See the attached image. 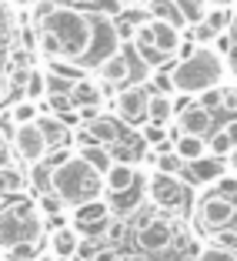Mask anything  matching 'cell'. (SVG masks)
<instances>
[{
	"label": "cell",
	"instance_id": "21",
	"mask_svg": "<svg viewBox=\"0 0 237 261\" xmlns=\"http://www.w3.org/2000/svg\"><path fill=\"white\" fill-rule=\"evenodd\" d=\"M237 144V121L224 124V127L211 130V141H207V151L214 154V158H221V154H230V147Z\"/></svg>",
	"mask_w": 237,
	"mask_h": 261
},
{
	"label": "cell",
	"instance_id": "57",
	"mask_svg": "<svg viewBox=\"0 0 237 261\" xmlns=\"http://www.w3.org/2000/svg\"><path fill=\"white\" fill-rule=\"evenodd\" d=\"M0 261H4V254H0Z\"/></svg>",
	"mask_w": 237,
	"mask_h": 261
},
{
	"label": "cell",
	"instance_id": "40",
	"mask_svg": "<svg viewBox=\"0 0 237 261\" xmlns=\"http://www.w3.org/2000/svg\"><path fill=\"white\" fill-rule=\"evenodd\" d=\"M197 261H237L234 251H227V248H204V251L197 254Z\"/></svg>",
	"mask_w": 237,
	"mask_h": 261
},
{
	"label": "cell",
	"instance_id": "19",
	"mask_svg": "<svg viewBox=\"0 0 237 261\" xmlns=\"http://www.w3.org/2000/svg\"><path fill=\"white\" fill-rule=\"evenodd\" d=\"M77 248H80L77 228H57L54 234H50V251H54V258H74Z\"/></svg>",
	"mask_w": 237,
	"mask_h": 261
},
{
	"label": "cell",
	"instance_id": "53",
	"mask_svg": "<svg viewBox=\"0 0 237 261\" xmlns=\"http://www.w3.org/2000/svg\"><path fill=\"white\" fill-rule=\"evenodd\" d=\"M17 4H37V0H17Z\"/></svg>",
	"mask_w": 237,
	"mask_h": 261
},
{
	"label": "cell",
	"instance_id": "51",
	"mask_svg": "<svg viewBox=\"0 0 237 261\" xmlns=\"http://www.w3.org/2000/svg\"><path fill=\"white\" fill-rule=\"evenodd\" d=\"M4 94H7V81L0 77V100H4Z\"/></svg>",
	"mask_w": 237,
	"mask_h": 261
},
{
	"label": "cell",
	"instance_id": "52",
	"mask_svg": "<svg viewBox=\"0 0 237 261\" xmlns=\"http://www.w3.org/2000/svg\"><path fill=\"white\" fill-rule=\"evenodd\" d=\"M4 34H7V20L0 17V40H4Z\"/></svg>",
	"mask_w": 237,
	"mask_h": 261
},
{
	"label": "cell",
	"instance_id": "24",
	"mask_svg": "<svg viewBox=\"0 0 237 261\" xmlns=\"http://www.w3.org/2000/svg\"><path fill=\"white\" fill-rule=\"evenodd\" d=\"M140 198H144V191H140V177H137V185H134V188H127V191H121V194H110L107 204H110V211L127 215V211H137Z\"/></svg>",
	"mask_w": 237,
	"mask_h": 261
},
{
	"label": "cell",
	"instance_id": "26",
	"mask_svg": "<svg viewBox=\"0 0 237 261\" xmlns=\"http://www.w3.org/2000/svg\"><path fill=\"white\" fill-rule=\"evenodd\" d=\"M23 188H27V177L17 168L4 164V168H0V194H23Z\"/></svg>",
	"mask_w": 237,
	"mask_h": 261
},
{
	"label": "cell",
	"instance_id": "37",
	"mask_svg": "<svg viewBox=\"0 0 237 261\" xmlns=\"http://www.w3.org/2000/svg\"><path fill=\"white\" fill-rule=\"evenodd\" d=\"M70 87H74V81L64 74H47V97L50 94H70Z\"/></svg>",
	"mask_w": 237,
	"mask_h": 261
},
{
	"label": "cell",
	"instance_id": "7",
	"mask_svg": "<svg viewBox=\"0 0 237 261\" xmlns=\"http://www.w3.org/2000/svg\"><path fill=\"white\" fill-rule=\"evenodd\" d=\"M10 151H14L17 158H20V161L31 168V164L44 161L50 147H47L44 134H40L37 121H34V124H20V127H14V141H10Z\"/></svg>",
	"mask_w": 237,
	"mask_h": 261
},
{
	"label": "cell",
	"instance_id": "58",
	"mask_svg": "<svg viewBox=\"0 0 237 261\" xmlns=\"http://www.w3.org/2000/svg\"><path fill=\"white\" fill-rule=\"evenodd\" d=\"M37 261H40V258H37Z\"/></svg>",
	"mask_w": 237,
	"mask_h": 261
},
{
	"label": "cell",
	"instance_id": "16",
	"mask_svg": "<svg viewBox=\"0 0 237 261\" xmlns=\"http://www.w3.org/2000/svg\"><path fill=\"white\" fill-rule=\"evenodd\" d=\"M134 185H137V168H134V164L114 161L110 171L104 174V191L107 194H121V191H127V188H134Z\"/></svg>",
	"mask_w": 237,
	"mask_h": 261
},
{
	"label": "cell",
	"instance_id": "5",
	"mask_svg": "<svg viewBox=\"0 0 237 261\" xmlns=\"http://www.w3.org/2000/svg\"><path fill=\"white\" fill-rule=\"evenodd\" d=\"M144 215L134 218V241L144 254H164L174 245V228L161 215H154L151 207H140Z\"/></svg>",
	"mask_w": 237,
	"mask_h": 261
},
{
	"label": "cell",
	"instance_id": "42",
	"mask_svg": "<svg viewBox=\"0 0 237 261\" xmlns=\"http://www.w3.org/2000/svg\"><path fill=\"white\" fill-rule=\"evenodd\" d=\"M217 194H224V198L234 201V194H237V177H221V185H217Z\"/></svg>",
	"mask_w": 237,
	"mask_h": 261
},
{
	"label": "cell",
	"instance_id": "9",
	"mask_svg": "<svg viewBox=\"0 0 237 261\" xmlns=\"http://www.w3.org/2000/svg\"><path fill=\"white\" fill-rule=\"evenodd\" d=\"M151 198L161 207H184V201H187V185H184L177 174L154 171L151 174Z\"/></svg>",
	"mask_w": 237,
	"mask_h": 261
},
{
	"label": "cell",
	"instance_id": "56",
	"mask_svg": "<svg viewBox=\"0 0 237 261\" xmlns=\"http://www.w3.org/2000/svg\"><path fill=\"white\" fill-rule=\"evenodd\" d=\"M134 4H147V0H134Z\"/></svg>",
	"mask_w": 237,
	"mask_h": 261
},
{
	"label": "cell",
	"instance_id": "34",
	"mask_svg": "<svg viewBox=\"0 0 237 261\" xmlns=\"http://www.w3.org/2000/svg\"><path fill=\"white\" fill-rule=\"evenodd\" d=\"M227 20H230L227 7H214V10H207V17H204V23L214 34H224V31H227Z\"/></svg>",
	"mask_w": 237,
	"mask_h": 261
},
{
	"label": "cell",
	"instance_id": "4",
	"mask_svg": "<svg viewBox=\"0 0 237 261\" xmlns=\"http://www.w3.org/2000/svg\"><path fill=\"white\" fill-rule=\"evenodd\" d=\"M40 234H44V218L34 201L0 204V251L17 241H40Z\"/></svg>",
	"mask_w": 237,
	"mask_h": 261
},
{
	"label": "cell",
	"instance_id": "39",
	"mask_svg": "<svg viewBox=\"0 0 237 261\" xmlns=\"http://www.w3.org/2000/svg\"><path fill=\"white\" fill-rule=\"evenodd\" d=\"M37 207H40V215H44V211H47V215H57V211H64L61 198H57L54 191H44V194H40V198H37Z\"/></svg>",
	"mask_w": 237,
	"mask_h": 261
},
{
	"label": "cell",
	"instance_id": "50",
	"mask_svg": "<svg viewBox=\"0 0 237 261\" xmlns=\"http://www.w3.org/2000/svg\"><path fill=\"white\" fill-rule=\"evenodd\" d=\"M214 7H227V4H234V0H211Z\"/></svg>",
	"mask_w": 237,
	"mask_h": 261
},
{
	"label": "cell",
	"instance_id": "48",
	"mask_svg": "<svg viewBox=\"0 0 237 261\" xmlns=\"http://www.w3.org/2000/svg\"><path fill=\"white\" fill-rule=\"evenodd\" d=\"M227 31H230V37L237 40V14H230V20H227Z\"/></svg>",
	"mask_w": 237,
	"mask_h": 261
},
{
	"label": "cell",
	"instance_id": "33",
	"mask_svg": "<svg viewBox=\"0 0 237 261\" xmlns=\"http://www.w3.org/2000/svg\"><path fill=\"white\" fill-rule=\"evenodd\" d=\"M134 50H137V57L144 61V67H147V70L164 67V61H167V54H161L157 47H137V44H134Z\"/></svg>",
	"mask_w": 237,
	"mask_h": 261
},
{
	"label": "cell",
	"instance_id": "31",
	"mask_svg": "<svg viewBox=\"0 0 237 261\" xmlns=\"http://www.w3.org/2000/svg\"><path fill=\"white\" fill-rule=\"evenodd\" d=\"M110 23H114L117 40H124V44H130V40H134V31H137V17H121V14H117Z\"/></svg>",
	"mask_w": 237,
	"mask_h": 261
},
{
	"label": "cell",
	"instance_id": "6",
	"mask_svg": "<svg viewBox=\"0 0 237 261\" xmlns=\"http://www.w3.org/2000/svg\"><path fill=\"white\" fill-rule=\"evenodd\" d=\"M237 218V204L230 198H224V194H207L204 201H200L197 207V228L204 231V234H217V231L230 228Z\"/></svg>",
	"mask_w": 237,
	"mask_h": 261
},
{
	"label": "cell",
	"instance_id": "1",
	"mask_svg": "<svg viewBox=\"0 0 237 261\" xmlns=\"http://www.w3.org/2000/svg\"><path fill=\"white\" fill-rule=\"evenodd\" d=\"M44 31H50L57 40H61L64 61H74L77 67L84 64V57L91 54L94 44V27H97V14L91 10H80L74 4H57L44 14Z\"/></svg>",
	"mask_w": 237,
	"mask_h": 261
},
{
	"label": "cell",
	"instance_id": "13",
	"mask_svg": "<svg viewBox=\"0 0 237 261\" xmlns=\"http://www.w3.org/2000/svg\"><path fill=\"white\" fill-rule=\"evenodd\" d=\"M181 130L184 134H197V138H211L214 130V114L204 111L200 104H187L181 111Z\"/></svg>",
	"mask_w": 237,
	"mask_h": 261
},
{
	"label": "cell",
	"instance_id": "18",
	"mask_svg": "<svg viewBox=\"0 0 237 261\" xmlns=\"http://www.w3.org/2000/svg\"><path fill=\"white\" fill-rule=\"evenodd\" d=\"M74 211V228L77 224H91V221H104V218H110L114 211H110V204L104 198H94V201H84V204L70 207Z\"/></svg>",
	"mask_w": 237,
	"mask_h": 261
},
{
	"label": "cell",
	"instance_id": "11",
	"mask_svg": "<svg viewBox=\"0 0 237 261\" xmlns=\"http://www.w3.org/2000/svg\"><path fill=\"white\" fill-rule=\"evenodd\" d=\"M124 138V127H121V121H114V117H104L100 114L97 121H91V124H84V130L77 134V141H91V144H114V141H121Z\"/></svg>",
	"mask_w": 237,
	"mask_h": 261
},
{
	"label": "cell",
	"instance_id": "28",
	"mask_svg": "<svg viewBox=\"0 0 237 261\" xmlns=\"http://www.w3.org/2000/svg\"><path fill=\"white\" fill-rule=\"evenodd\" d=\"M37 111H40L37 100H27V97H23L20 104H14V108H10V124H14V127H20V124H34L40 117Z\"/></svg>",
	"mask_w": 237,
	"mask_h": 261
},
{
	"label": "cell",
	"instance_id": "10",
	"mask_svg": "<svg viewBox=\"0 0 237 261\" xmlns=\"http://www.w3.org/2000/svg\"><path fill=\"white\" fill-rule=\"evenodd\" d=\"M94 70H97V77H100V84H104V91L124 87V84L130 81V47H117L114 54H110L107 61H100Z\"/></svg>",
	"mask_w": 237,
	"mask_h": 261
},
{
	"label": "cell",
	"instance_id": "35",
	"mask_svg": "<svg viewBox=\"0 0 237 261\" xmlns=\"http://www.w3.org/2000/svg\"><path fill=\"white\" fill-rule=\"evenodd\" d=\"M157 171H164V174H181V171H184V161L177 158V154L161 151V154H157Z\"/></svg>",
	"mask_w": 237,
	"mask_h": 261
},
{
	"label": "cell",
	"instance_id": "2",
	"mask_svg": "<svg viewBox=\"0 0 237 261\" xmlns=\"http://www.w3.org/2000/svg\"><path fill=\"white\" fill-rule=\"evenodd\" d=\"M50 191L61 198L64 207H77V204H84V201L100 198V191H104V177H100L97 171H91L80 158H70L67 154V158L54 168Z\"/></svg>",
	"mask_w": 237,
	"mask_h": 261
},
{
	"label": "cell",
	"instance_id": "36",
	"mask_svg": "<svg viewBox=\"0 0 237 261\" xmlns=\"http://www.w3.org/2000/svg\"><path fill=\"white\" fill-rule=\"evenodd\" d=\"M221 100H224V91H217V87H207V91H200V108L204 111H211V114H214V111H221Z\"/></svg>",
	"mask_w": 237,
	"mask_h": 261
},
{
	"label": "cell",
	"instance_id": "25",
	"mask_svg": "<svg viewBox=\"0 0 237 261\" xmlns=\"http://www.w3.org/2000/svg\"><path fill=\"white\" fill-rule=\"evenodd\" d=\"M23 97L37 100V104L47 97V74L44 70H27V77H23Z\"/></svg>",
	"mask_w": 237,
	"mask_h": 261
},
{
	"label": "cell",
	"instance_id": "20",
	"mask_svg": "<svg viewBox=\"0 0 237 261\" xmlns=\"http://www.w3.org/2000/svg\"><path fill=\"white\" fill-rule=\"evenodd\" d=\"M174 154L181 158L184 164L197 161V158H204L207 154V138H197V134H181L174 144Z\"/></svg>",
	"mask_w": 237,
	"mask_h": 261
},
{
	"label": "cell",
	"instance_id": "49",
	"mask_svg": "<svg viewBox=\"0 0 237 261\" xmlns=\"http://www.w3.org/2000/svg\"><path fill=\"white\" fill-rule=\"evenodd\" d=\"M230 168H234V171H237V144H234V147H230Z\"/></svg>",
	"mask_w": 237,
	"mask_h": 261
},
{
	"label": "cell",
	"instance_id": "41",
	"mask_svg": "<svg viewBox=\"0 0 237 261\" xmlns=\"http://www.w3.org/2000/svg\"><path fill=\"white\" fill-rule=\"evenodd\" d=\"M140 138H144V144H164V138H167V130L161 127V124H147L144 130H140Z\"/></svg>",
	"mask_w": 237,
	"mask_h": 261
},
{
	"label": "cell",
	"instance_id": "38",
	"mask_svg": "<svg viewBox=\"0 0 237 261\" xmlns=\"http://www.w3.org/2000/svg\"><path fill=\"white\" fill-rule=\"evenodd\" d=\"M151 81H154V87H157V94H164V97H170V94L177 91V87H174V77L164 74V67H161V70H154Z\"/></svg>",
	"mask_w": 237,
	"mask_h": 261
},
{
	"label": "cell",
	"instance_id": "17",
	"mask_svg": "<svg viewBox=\"0 0 237 261\" xmlns=\"http://www.w3.org/2000/svg\"><path fill=\"white\" fill-rule=\"evenodd\" d=\"M151 31H154V47L161 50V54L174 57L181 54V27H174V23H164V20H151Z\"/></svg>",
	"mask_w": 237,
	"mask_h": 261
},
{
	"label": "cell",
	"instance_id": "44",
	"mask_svg": "<svg viewBox=\"0 0 237 261\" xmlns=\"http://www.w3.org/2000/svg\"><path fill=\"white\" fill-rule=\"evenodd\" d=\"M10 64H14V67H27V64H31V50H27V47H17L14 54H10Z\"/></svg>",
	"mask_w": 237,
	"mask_h": 261
},
{
	"label": "cell",
	"instance_id": "55",
	"mask_svg": "<svg viewBox=\"0 0 237 261\" xmlns=\"http://www.w3.org/2000/svg\"><path fill=\"white\" fill-rule=\"evenodd\" d=\"M4 164H7V158H0V168H4Z\"/></svg>",
	"mask_w": 237,
	"mask_h": 261
},
{
	"label": "cell",
	"instance_id": "27",
	"mask_svg": "<svg viewBox=\"0 0 237 261\" xmlns=\"http://www.w3.org/2000/svg\"><path fill=\"white\" fill-rule=\"evenodd\" d=\"M177 4V10H181V17H184V23H204V17H207V0H174Z\"/></svg>",
	"mask_w": 237,
	"mask_h": 261
},
{
	"label": "cell",
	"instance_id": "29",
	"mask_svg": "<svg viewBox=\"0 0 237 261\" xmlns=\"http://www.w3.org/2000/svg\"><path fill=\"white\" fill-rule=\"evenodd\" d=\"M37 248L40 241H17V245L4 248V261H37Z\"/></svg>",
	"mask_w": 237,
	"mask_h": 261
},
{
	"label": "cell",
	"instance_id": "14",
	"mask_svg": "<svg viewBox=\"0 0 237 261\" xmlns=\"http://www.w3.org/2000/svg\"><path fill=\"white\" fill-rule=\"evenodd\" d=\"M37 127H40V134H44V141H47V147H50V151H64V144L70 141L67 121H64V117H57V114L37 117Z\"/></svg>",
	"mask_w": 237,
	"mask_h": 261
},
{
	"label": "cell",
	"instance_id": "8",
	"mask_svg": "<svg viewBox=\"0 0 237 261\" xmlns=\"http://www.w3.org/2000/svg\"><path fill=\"white\" fill-rule=\"evenodd\" d=\"M147 100H151V91L144 84H127L124 91H117V114L127 124H144L147 121Z\"/></svg>",
	"mask_w": 237,
	"mask_h": 261
},
{
	"label": "cell",
	"instance_id": "12",
	"mask_svg": "<svg viewBox=\"0 0 237 261\" xmlns=\"http://www.w3.org/2000/svg\"><path fill=\"white\" fill-rule=\"evenodd\" d=\"M70 108L80 111V108H100L104 104V84L100 81H94V77H77L74 87H70L67 94Z\"/></svg>",
	"mask_w": 237,
	"mask_h": 261
},
{
	"label": "cell",
	"instance_id": "47",
	"mask_svg": "<svg viewBox=\"0 0 237 261\" xmlns=\"http://www.w3.org/2000/svg\"><path fill=\"white\" fill-rule=\"evenodd\" d=\"M227 57H230V70H234V74H237V40H234V44H230Z\"/></svg>",
	"mask_w": 237,
	"mask_h": 261
},
{
	"label": "cell",
	"instance_id": "32",
	"mask_svg": "<svg viewBox=\"0 0 237 261\" xmlns=\"http://www.w3.org/2000/svg\"><path fill=\"white\" fill-rule=\"evenodd\" d=\"M107 224H110V218H104V221H91V224H77V234H80L84 241L107 238Z\"/></svg>",
	"mask_w": 237,
	"mask_h": 261
},
{
	"label": "cell",
	"instance_id": "30",
	"mask_svg": "<svg viewBox=\"0 0 237 261\" xmlns=\"http://www.w3.org/2000/svg\"><path fill=\"white\" fill-rule=\"evenodd\" d=\"M37 50L44 57H50V61H64V50H61V40L54 37L50 31H40L37 34Z\"/></svg>",
	"mask_w": 237,
	"mask_h": 261
},
{
	"label": "cell",
	"instance_id": "54",
	"mask_svg": "<svg viewBox=\"0 0 237 261\" xmlns=\"http://www.w3.org/2000/svg\"><path fill=\"white\" fill-rule=\"evenodd\" d=\"M50 261H74V258H50Z\"/></svg>",
	"mask_w": 237,
	"mask_h": 261
},
{
	"label": "cell",
	"instance_id": "23",
	"mask_svg": "<svg viewBox=\"0 0 237 261\" xmlns=\"http://www.w3.org/2000/svg\"><path fill=\"white\" fill-rule=\"evenodd\" d=\"M170 117H174V100L164 97V94H151V100H147V121L164 127Z\"/></svg>",
	"mask_w": 237,
	"mask_h": 261
},
{
	"label": "cell",
	"instance_id": "46",
	"mask_svg": "<svg viewBox=\"0 0 237 261\" xmlns=\"http://www.w3.org/2000/svg\"><path fill=\"white\" fill-rule=\"evenodd\" d=\"M91 261H117V254L110 251V248H100V251H94Z\"/></svg>",
	"mask_w": 237,
	"mask_h": 261
},
{
	"label": "cell",
	"instance_id": "45",
	"mask_svg": "<svg viewBox=\"0 0 237 261\" xmlns=\"http://www.w3.org/2000/svg\"><path fill=\"white\" fill-rule=\"evenodd\" d=\"M217 50H221V54H227V50H230V44H234V37H230V34L227 31H224V34H217Z\"/></svg>",
	"mask_w": 237,
	"mask_h": 261
},
{
	"label": "cell",
	"instance_id": "43",
	"mask_svg": "<svg viewBox=\"0 0 237 261\" xmlns=\"http://www.w3.org/2000/svg\"><path fill=\"white\" fill-rule=\"evenodd\" d=\"M10 141H14V130L0 124V158H7V154H10Z\"/></svg>",
	"mask_w": 237,
	"mask_h": 261
},
{
	"label": "cell",
	"instance_id": "22",
	"mask_svg": "<svg viewBox=\"0 0 237 261\" xmlns=\"http://www.w3.org/2000/svg\"><path fill=\"white\" fill-rule=\"evenodd\" d=\"M144 7H147V14H151V20H164V23H174V27L184 23V17H181L174 0H147Z\"/></svg>",
	"mask_w": 237,
	"mask_h": 261
},
{
	"label": "cell",
	"instance_id": "15",
	"mask_svg": "<svg viewBox=\"0 0 237 261\" xmlns=\"http://www.w3.org/2000/svg\"><path fill=\"white\" fill-rule=\"evenodd\" d=\"M77 158L87 164L91 171H97L100 177L110 171V164H114V158H110V151L104 144H91V141H77Z\"/></svg>",
	"mask_w": 237,
	"mask_h": 261
},
{
	"label": "cell",
	"instance_id": "3",
	"mask_svg": "<svg viewBox=\"0 0 237 261\" xmlns=\"http://www.w3.org/2000/svg\"><path fill=\"white\" fill-rule=\"evenodd\" d=\"M221 74H224V64H221V57H217V50H211V47L191 50V54L181 57V64L170 70L174 87L181 94H200V91H207V87H217Z\"/></svg>",
	"mask_w": 237,
	"mask_h": 261
}]
</instances>
